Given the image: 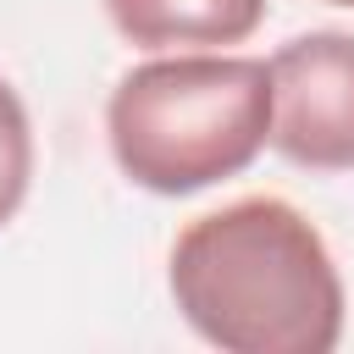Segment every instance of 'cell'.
I'll list each match as a JSON object with an SVG mask.
<instances>
[{
    "mask_svg": "<svg viewBox=\"0 0 354 354\" xmlns=\"http://www.w3.org/2000/svg\"><path fill=\"white\" fill-rule=\"evenodd\" d=\"M271 0H105L111 28L138 50L177 44H243L266 22Z\"/></svg>",
    "mask_w": 354,
    "mask_h": 354,
    "instance_id": "obj_4",
    "label": "cell"
},
{
    "mask_svg": "<svg viewBox=\"0 0 354 354\" xmlns=\"http://www.w3.org/2000/svg\"><path fill=\"white\" fill-rule=\"evenodd\" d=\"M326 6H354V0H326Z\"/></svg>",
    "mask_w": 354,
    "mask_h": 354,
    "instance_id": "obj_6",
    "label": "cell"
},
{
    "mask_svg": "<svg viewBox=\"0 0 354 354\" xmlns=\"http://www.w3.org/2000/svg\"><path fill=\"white\" fill-rule=\"evenodd\" d=\"M266 66L271 149L304 171H354V33H299Z\"/></svg>",
    "mask_w": 354,
    "mask_h": 354,
    "instance_id": "obj_3",
    "label": "cell"
},
{
    "mask_svg": "<svg viewBox=\"0 0 354 354\" xmlns=\"http://www.w3.org/2000/svg\"><path fill=\"white\" fill-rule=\"evenodd\" d=\"M166 288L221 354H332L343 337L337 260L315 221L277 194L194 216L166 254Z\"/></svg>",
    "mask_w": 354,
    "mask_h": 354,
    "instance_id": "obj_1",
    "label": "cell"
},
{
    "mask_svg": "<svg viewBox=\"0 0 354 354\" xmlns=\"http://www.w3.org/2000/svg\"><path fill=\"white\" fill-rule=\"evenodd\" d=\"M28 183H33V127L17 88L0 77V227L22 210Z\"/></svg>",
    "mask_w": 354,
    "mask_h": 354,
    "instance_id": "obj_5",
    "label": "cell"
},
{
    "mask_svg": "<svg viewBox=\"0 0 354 354\" xmlns=\"http://www.w3.org/2000/svg\"><path fill=\"white\" fill-rule=\"evenodd\" d=\"M105 138L122 177L183 199L254 166L271 144V66L260 55H160L116 77Z\"/></svg>",
    "mask_w": 354,
    "mask_h": 354,
    "instance_id": "obj_2",
    "label": "cell"
}]
</instances>
